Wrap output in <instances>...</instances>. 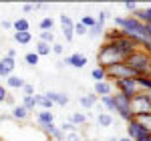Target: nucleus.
I'll list each match as a JSON object with an SVG mask.
<instances>
[{"mask_svg": "<svg viewBox=\"0 0 151 141\" xmlns=\"http://www.w3.org/2000/svg\"><path fill=\"white\" fill-rule=\"evenodd\" d=\"M125 65L137 77H151V57L143 48H137L135 53H131L127 59H125Z\"/></svg>", "mask_w": 151, "mask_h": 141, "instance_id": "1", "label": "nucleus"}, {"mask_svg": "<svg viewBox=\"0 0 151 141\" xmlns=\"http://www.w3.org/2000/svg\"><path fill=\"white\" fill-rule=\"evenodd\" d=\"M109 45H111V48L115 50L117 55H121V57H123V60L127 59L131 53H135V50L139 48L133 40H131V38H127L125 35L119 36V38H115V40H109Z\"/></svg>", "mask_w": 151, "mask_h": 141, "instance_id": "2", "label": "nucleus"}, {"mask_svg": "<svg viewBox=\"0 0 151 141\" xmlns=\"http://www.w3.org/2000/svg\"><path fill=\"white\" fill-rule=\"evenodd\" d=\"M113 101H115V113L123 119L125 123H129L133 119V113H131V99H127L125 95L115 93L113 95Z\"/></svg>", "mask_w": 151, "mask_h": 141, "instance_id": "3", "label": "nucleus"}, {"mask_svg": "<svg viewBox=\"0 0 151 141\" xmlns=\"http://www.w3.org/2000/svg\"><path fill=\"white\" fill-rule=\"evenodd\" d=\"M105 70H107V81H111V83L117 81V79H135L137 77L125 63H117V65H113V67H109Z\"/></svg>", "mask_w": 151, "mask_h": 141, "instance_id": "4", "label": "nucleus"}, {"mask_svg": "<svg viewBox=\"0 0 151 141\" xmlns=\"http://www.w3.org/2000/svg\"><path fill=\"white\" fill-rule=\"evenodd\" d=\"M149 111H151V105H149V101L145 99V93L143 91H139L135 97H131V113H133V119L139 117V115H145Z\"/></svg>", "mask_w": 151, "mask_h": 141, "instance_id": "5", "label": "nucleus"}, {"mask_svg": "<svg viewBox=\"0 0 151 141\" xmlns=\"http://www.w3.org/2000/svg\"><path fill=\"white\" fill-rule=\"evenodd\" d=\"M113 89H115L117 93L125 95L127 99H131V97H135V95L139 93V89L135 85V79H117L113 83Z\"/></svg>", "mask_w": 151, "mask_h": 141, "instance_id": "6", "label": "nucleus"}, {"mask_svg": "<svg viewBox=\"0 0 151 141\" xmlns=\"http://www.w3.org/2000/svg\"><path fill=\"white\" fill-rule=\"evenodd\" d=\"M151 133L143 125H141L139 121H135V119H131L127 123V137L129 139H133V141H139V139H147Z\"/></svg>", "mask_w": 151, "mask_h": 141, "instance_id": "7", "label": "nucleus"}, {"mask_svg": "<svg viewBox=\"0 0 151 141\" xmlns=\"http://www.w3.org/2000/svg\"><path fill=\"white\" fill-rule=\"evenodd\" d=\"M58 20H60V26H63V36L67 38V42H70L75 38V22H73V18L69 14H60Z\"/></svg>", "mask_w": 151, "mask_h": 141, "instance_id": "8", "label": "nucleus"}, {"mask_svg": "<svg viewBox=\"0 0 151 141\" xmlns=\"http://www.w3.org/2000/svg\"><path fill=\"white\" fill-rule=\"evenodd\" d=\"M63 63H65V65H70V67H75V69H85L87 63H89V59H87L85 55H81V53H73V55H69Z\"/></svg>", "mask_w": 151, "mask_h": 141, "instance_id": "9", "label": "nucleus"}, {"mask_svg": "<svg viewBox=\"0 0 151 141\" xmlns=\"http://www.w3.org/2000/svg\"><path fill=\"white\" fill-rule=\"evenodd\" d=\"M47 95V99L52 103V105H58V107H67L69 105V95H65V93H58V91H48V93H45Z\"/></svg>", "mask_w": 151, "mask_h": 141, "instance_id": "10", "label": "nucleus"}, {"mask_svg": "<svg viewBox=\"0 0 151 141\" xmlns=\"http://www.w3.org/2000/svg\"><path fill=\"white\" fill-rule=\"evenodd\" d=\"M93 93L97 95V97H107V95H113V83H111V81H101V83H95Z\"/></svg>", "mask_w": 151, "mask_h": 141, "instance_id": "11", "label": "nucleus"}, {"mask_svg": "<svg viewBox=\"0 0 151 141\" xmlns=\"http://www.w3.org/2000/svg\"><path fill=\"white\" fill-rule=\"evenodd\" d=\"M40 129L47 133L50 139H55V141H65V133L60 131V127L58 125H55V123H50V125H47V127H40Z\"/></svg>", "mask_w": 151, "mask_h": 141, "instance_id": "12", "label": "nucleus"}, {"mask_svg": "<svg viewBox=\"0 0 151 141\" xmlns=\"http://www.w3.org/2000/svg\"><path fill=\"white\" fill-rule=\"evenodd\" d=\"M133 16L139 22H143L145 26H151V6H147V8H137V10L133 12Z\"/></svg>", "mask_w": 151, "mask_h": 141, "instance_id": "13", "label": "nucleus"}, {"mask_svg": "<svg viewBox=\"0 0 151 141\" xmlns=\"http://www.w3.org/2000/svg\"><path fill=\"white\" fill-rule=\"evenodd\" d=\"M36 123H38L40 127H47V125H50V123H55L52 111H38V113H36Z\"/></svg>", "mask_w": 151, "mask_h": 141, "instance_id": "14", "label": "nucleus"}, {"mask_svg": "<svg viewBox=\"0 0 151 141\" xmlns=\"http://www.w3.org/2000/svg\"><path fill=\"white\" fill-rule=\"evenodd\" d=\"M32 99H35V105L40 107L42 111H50V109H52V103L47 99V95H45V93H40V95L35 93V97H32Z\"/></svg>", "mask_w": 151, "mask_h": 141, "instance_id": "15", "label": "nucleus"}, {"mask_svg": "<svg viewBox=\"0 0 151 141\" xmlns=\"http://www.w3.org/2000/svg\"><path fill=\"white\" fill-rule=\"evenodd\" d=\"M97 101H99V97H97L95 93L81 95V97H79V103H81L85 109H91V107H95V105H97Z\"/></svg>", "mask_w": 151, "mask_h": 141, "instance_id": "16", "label": "nucleus"}, {"mask_svg": "<svg viewBox=\"0 0 151 141\" xmlns=\"http://www.w3.org/2000/svg\"><path fill=\"white\" fill-rule=\"evenodd\" d=\"M12 30L14 32H30V22L26 18H18L12 22Z\"/></svg>", "mask_w": 151, "mask_h": 141, "instance_id": "17", "label": "nucleus"}, {"mask_svg": "<svg viewBox=\"0 0 151 141\" xmlns=\"http://www.w3.org/2000/svg\"><path fill=\"white\" fill-rule=\"evenodd\" d=\"M101 105L105 107V113H115V101H113V95H107V97H99Z\"/></svg>", "mask_w": 151, "mask_h": 141, "instance_id": "18", "label": "nucleus"}, {"mask_svg": "<svg viewBox=\"0 0 151 141\" xmlns=\"http://www.w3.org/2000/svg\"><path fill=\"white\" fill-rule=\"evenodd\" d=\"M26 81L20 79V77H16V75H10V77H6V87H10V89H22Z\"/></svg>", "mask_w": 151, "mask_h": 141, "instance_id": "19", "label": "nucleus"}, {"mask_svg": "<svg viewBox=\"0 0 151 141\" xmlns=\"http://www.w3.org/2000/svg\"><path fill=\"white\" fill-rule=\"evenodd\" d=\"M135 85L139 91L147 93V91H151V77H135Z\"/></svg>", "mask_w": 151, "mask_h": 141, "instance_id": "20", "label": "nucleus"}, {"mask_svg": "<svg viewBox=\"0 0 151 141\" xmlns=\"http://www.w3.org/2000/svg\"><path fill=\"white\" fill-rule=\"evenodd\" d=\"M12 38L16 45H28L32 40V35L30 32H12Z\"/></svg>", "mask_w": 151, "mask_h": 141, "instance_id": "21", "label": "nucleus"}, {"mask_svg": "<svg viewBox=\"0 0 151 141\" xmlns=\"http://www.w3.org/2000/svg\"><path fill=\"white\" fill-rule=\"evenodd\" d=\"M97 125L99 127H111L113 125V115H109V113H99L97 115Z\"/></svg>", "mask_w": 151, "mask_h": 141, "instance_id": "22", "label": "nucleus"}, {"mask_svg": "<svg viewBox=\"0 0 151 141\" xmlns=\"http://www.w3.org/2000/svg\"><path fill=\"white\" fill-rule=\"evenodd\" d=\"M28 115H30V113H28L22 105H14V109H12V119H16V121H24Z\"/></svg>", "mask_w": 151, "mask_h": 141, "instance_id": "23", "label": "nucleus"}, {"mask_svg": "<svg viewBox=\"0 0 151 141\" xmlns=\"http://www.w3.org/2000/svg\"><path fill=\"white\" fill-rule=\"evenodd\" d=\"M87 35L91 36V38H99L101 35H105V24L95 20V26H91V28H89V32H87Z\"/></svg>", "mask_w": 151, "mask_h": 141, "instance_id": "24", "label": "nucleus"}, {"mask_svg": "<svg viewBox=\"0 0 151 141\" xmlns=\"http://www.w3.org/2000/svg\"><path fill=\"white\" fill-rule=\"evenodd\" d=\"M91 77L95 79V83H101V81H107V70L103 67H95L91 70Z\"/></svg>", "mask_w": 151, "mask_h": 141, "instance_id": "25", "label": "nucleus"}, {"mask_svg": "<svg viewBox=\"0 0 151 141\" xmlns=\"http://www.w3.org/2000/svg\"><path fill=\"white\" fill-rule=\"evenodd\" d=\"M38 40L47 42V45H55V32L52 30H40L38 32Z\"/></svg>", "mask_w": 151, "mask_h": 141, "instance_id": "26", "label": "nucleus"}, {"mask_svg": "<svg viewBox=\"0 0 151 141\" xmlns=\"http://www.w3.org/2000/svg\"><path fill=\"white\" fill-rule=\"evenodd\" d=\"M35 53L38 55V57H47V55H50V45H47V42H40V40H36Z\"/></svg>", "mask_w": 151, "mask_h": 141, "instance_id": "27", "label": "nucleus"}, {"mask_svg": "<svg viewBox=\"0 0 151 141\" xmlns=\"http://www.w3.org/2000/svg\"><path fill=\"white\" fill-rule=\"evenodd\" d=\"M69 121L73 123V125H77V127H79V125H85V123H87V115H85V113H79V111H75V113L70 115Z\"/></svg>", "mask_w": 151, "mask_h": 141, "instance_id": "28", "label": "nucleus"}, {"mask_svg": "<svg viewBox=\"0 0 151 141\" xmlns=\"http://www.w3.org/2000/svg\"><path fill=\"white\" fill-rule=\"evenodd\" d=\"M135 121H139L141 125L145 127V129L151 133V111L149 113H145V115H139V117H135Z\"/></svg>", "mask_w": 151, "mask_h": 141, "instance_id": "29", "label": "nucleus"}, {"mask_svg": "<svg viewBox=\"0 0 151 141\" xmlns=\"http://www.w3.org/2000/svg\"><path fill=\"white\" fill-rule=\"evenodd\" d=\"M52 26H55V20H52L50 16L40 18V22H38V28H40V30H52Z\"/></svg>", "mask_w": 151, "mask_h": 141, "instance_id": "30", "label": "nucleus"}, {"mask_svg": "<svg viewBox=\"0 0 151 141\" xmlns=\"http://www.w3.org/2000/svg\"><path fill=\"white\" fill-rule=\"evenodd\" d=\"M38 59H40V57H38L36 53H26V55H24V63H26L28 67H36V65H38Z\"/></svg>", "mask_w": 151, "mask_h": 141, "instance_id": "31", "label": "nucleus"}, {"mask_svg": "<svg viewBox=\"0 0 151 141\" xmlns=\"http://www.w3.org/2000/svg\"><path fill=\"white\" fill-rule=\"evenodd\" d=\"M0 63H2V65L6 67V70H8L10 75H12V70L16 69V59H8V57H2V59H0Z\"/></svg>", "mask_w": 151, "mask_h": 141, "instance_id": "32", "label": "nucleus"}, {"mask_svg": "<svg viewBox=\"0 0 151 141\" xmlns=\"http://www.w3.org/2000/svg\"><path fill=\"white\" fill-rule=\"evenodd\" d=\"M20 105L24 107V109H26V111H28V113H30V111H35V99H32V97H22V103H20Z\"/></svg>", "mask_w": 151, "mask_h": 141, "instance_id": "33", "label": "nucleus"}, {"mask_svg": "<svg viewBox=\"0 0 151 141\" xmlns=\"http://www.w3.org/2000/svg\"><path fill=\"white\" fill-rule=\"evenodd\" d=\"M79 22H81L85 28H91V26H95V16H91V14H85Z\"/></svg>", "mask_w": 151, "mask_h": 141, "instance_id": "34", "label": "nucleus"}, {"mask_svg": "<svg viewBox=\"0 0 151 141\" xmlns=\"http://www.w3.org/2000/svg\"><path fill=\"white\" fill-rule=\"evenodd\" d=\"M77 129H79V127H77V125H73L70 121H65V123L60 125V131H63V133H75Z\"/></svg>", "mask_w": 151, "mask_h": 141, "instance_id": "35", "label": "nucleus"}, {"mask_svg": "<svg viewBox=\"0 0 151 141\" xmlns=\"http://www.w3.org/2000/svg\"><path fill=\"white\" fill-rule=\"evenodd\" d=\"M65 141H83L81 133L75 131V133H65Z\"/></svg>", "mask_w": 151, "mask_h": 141, "instance_id": "36", "label": "nucleus"}, {"mask_svg": "<svg viewBox=\"0 0 151 141\" xmlns=\"http://www.w3.org/2000/svg\"><path fill=\"white\" fill-rule=\"evenodd\" d=\"M123 6H125V10L129 12V14H133V12L137 10L139 6H137V2H131V0H127V2H123Z\"/></svg>", "mask_w": 151, "mask_h": 141, "instance_id": "37", "label": "nucleus"}, {"mask_svg": "<svg viewBox=\"0 0 151 141\" xmlns=\"http://www.w3.org/2000/svg\"><path fill=\"white\" fill-rule=\"evenodd\" d=\"M89 32V28H85L81 22H75V35H79V36H85Z\"/></svg>", "mask_w": 151, "mask_h": 141, "instance_id": "38", "label": "nucleus"}, {"mask_svg": "<svg viewBox=\"0 0 151 141\" xmlns=\"http://www.w3.org/2000/svg\"><path fill=\"white\" fill-rule=\"evenodd\" d=\"M50 53H55V55H63V53H65V45H60V42L50 45Z\"/></svg>", "mask_w": 151, "mask_h": 141, "instance_id": "39", "label": "nucleus"}, {"mask_svg": "<svg viewBox=\"0 0 151 141\" xmlns=\"http://www.w3.org/2000/svg\"><path fill=\"white\" fill-rule=\"evenodd\" d=\"M22 91H24V97H35V85L26 83V85L22 87Z\"/></svg>", "mask_w": 151, "mask_h": 141, "instance_id": "40", "label": "nucleus"}, {"mask_svg": "<svg viewBox=\"0 0 151 141\" xmlns=\"http://www.w3.org/2000/svg\"><path fill=\"white\" fill-rule=\"evenodd\" d=\"M107 18H109V10H101V12H99V18H95V20L105 24V20H107Z\"/></svg>", "mask_w": 151, "mask_h": 141, "instance_id": "41", "label": "nucleus"}, {"mask_svg": "<svg viewBox=\"0 0 151 141\" xmlns=\"http://www.w3.org/2000/svg\"><path fill=\"white\" fill-rule=\"evenodd\" d=\"M6 97H8L6 87H4V85H0V103H4V101H6Z\"/></svg>", "mask_w": 151, "mask_h": 141, "instance_id": "42", "label": "nucleus"}, {"mask_svg": "<svg viewBox=\"0 0 151 141\" xmlns=\"http://www.w3.org/2000/svg\"><path fill=\"white\" fill-rule=\"evenodd\" d=\"M2 28H4V30H12V22L10 20H0V30H2Z\"/></svg>", "mask_w": 151, "mask_h": 141, "instance_id": "43", "label": "nucleus"}, {"mask_svg": "<svg viewBox=\"0 0 151 141\" xmlns=\"http://www.w3.org/2000/svg\"><path fill=\"white\" fill-rule=\"evenodd\" d=\"M0 77H10V73L6 70V67H4L2 63H0Z\"/></svg>", "mask_w": 151, "mask_h": 141, "instance_id": "44", "label": "nucleus"}, {"mask_svg": "<svg viewBox=\"0 0 151 141\" xmlns=\"http://www.w3.org/2000/svg\"><path fill=\"white\" fill-rule=\"evenodd\" d=\"M6 57H8V59H16V48H8Z\"/></svg>", "mask_w": 151, "mask_h": 141, "instance_id": "45", "label": "nucleus"}, {"mask_svg": "<svg viewBox=\"0 0 151 141\" xmlns=\"http://www.w3.org/2000/svg\"><path fill=\"white\" fill-rule=\"evenodd\" d=\"M35 10V4H24L22 6V12H32Z\"/></svg>", "mask_w": 151, "mask_h": 141, "instance_id": "46", "label": "nucleus"}, {"mask_svg": "<svg viewBox=\"0 0 151 141\" xmlns=\"http://www.w3.org/2000/svg\"><path fill=\"white\" fill-rule=\"evenodd\" d=\"M4 103H8V105H14V99H12L10 95H8V97H6V101H4Z\"/></svg>", "mask_w": 151, "mask_h": 141, "instance_id": "47", "label": "nucleus"}, {"mask_svg": "<svg viewBox=\"0 0 151 141\" xmlns=\"http://www.w3.org/2000/svg\"><path fill=\"white\" fill-rule=\"evenodd\" d=\"M145 99L149 101V105H151V91H147V93H145Z\"/></svg>", "mask_w": 151, "mask_h": 141, "instance_id": "48", "label": "nucleus"}, {"mask_svg": "<svg viewBox=\"0 0 151 141\" xmlns=\"http://www.w3.org/2000/svg\"><path fill=\"white\" fill-rule=\"evenodd\" d=\"M117 141H133V139H129L127 135H125V137H121V139H117Z\"/></svg>", "mask_w": 151, "mask_h": 141, "instance_id": "49", "label": "nucleus"}, {"mask_svg": "<svg viewBox=\"0 0 151 141\" xmlns=\"http://www.w3.org/2000/svg\"><path fill=\"white\" fill-rule=\"evenodd\" d=\"M107 141H117V137H109V139H107Z\"/></svg>", "mask_w": 151, "mask_h": 141, "instance_id": "50", "label": "nucleus"}, {"mask_svg": "<svg viewBox=\"0 0 151 141\" xmlns=\"http://www.w3.org/2000/svg\"><path fill=\"white\" fill-rule=\"evenodd\" d=\"M149 141H151V135H149Z\"/></svg>", "mask_w": 151, "mask_h": 141, "instance_id": "51", "label": "nucleus"}, {"mask_svg": "<svg viewBox=\"0 0 151 141\" xmlns=\"http://www.w3.org/2000/svg\"><path fill=\"white\" fill-rule=\"evenodd\" d=\"M0 35H2V30H0Z\"/></svg>", "mask_w": 151, "mask_h": 141, "instance_id": "52", "label": "nucleus"}, {"mask_svg": "<svg viewBox=\"0 0 151 141\" xmlns=\"http://www.w3.org/2000/svg\"><path fill=\"white\" fill-rule=\"evenodd\" d=\"M0 141H4V139H0Z\"/></svg>", "mask_w": 151, "mask_h": 141, "instance_id": "53", "label": "nucleus"}]
</instances>
